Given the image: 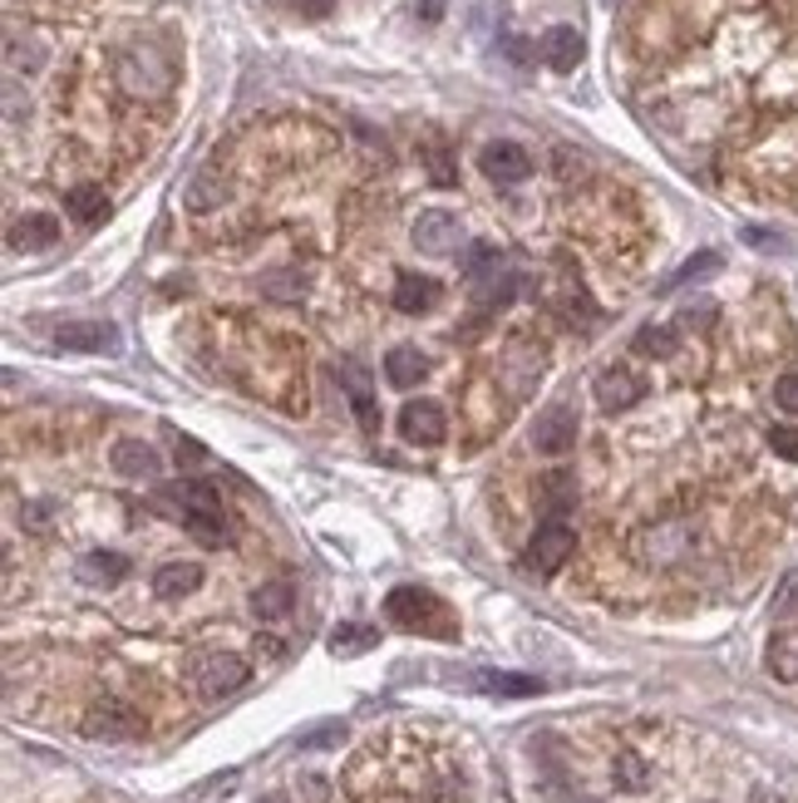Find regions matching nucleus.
Instances as JSON below:
<instances>
[{"label": "nucleus", "instance_id": "obj_1", "mask_svg": "<svg viewBox=\"0 0 798 803\" xmlns=\"http://www.w3.org/2000/svg\"><path fill=\"white\" fill-rule=\"evenodd\" d=\"M114 80H118V90H124L128 100L148 104V100H167V94H173L177 70H173V60H167L163 50H153V45H134V50L118 55Z\"/></svg>", "mask_w": 798, "mask_h": 803}, {"label": "nucleus", "instance_id": "obj_2", "mask_svg": "<svg viewBox=\"0 0 798 803\" xmlns=\"http://www.w3.org/2000/svg\"><path fill=\"white\" fill-rule=\"evenodd\" d=\"M384 616H390L394 626H404V631L443 636V641L459 631V626H453V616H449V606H443L433 592H424V586H394L390 602H384Z\"/></svg>", "mask_w": 798, "mask_h": 803}, {"label": "nucleus", "instance_id": "obj_3", "mask_svg": "<svg viewBox=\"0 0 798 803\" xmlns=\"http://www.w3.org/2000/svg\"><path fill=\"white\" fill-rule=\"evenodd\" d=\"M246 675H252L246 671V661L242 655H232V651H207V655H197L193 661V685H197L203 700H222V695L242 690Z\"/></svg>", "mask_w": 798, "mask_h": 803}, {"label": "nucleus", "instance_id": "obj_4", "mask_svg": "<svg viewBox=\"0 0 798 803\" xmlns=\"http://www.w3.org/2000/svg\"><path fill=\"white\" fill-rule=\"evenodd\" d=\"M571 547H577V533L567 527V517H547V523L532 533V543H528V552H522V557H528L532 572L552 577L571 557Z\"/></svg>", "mask_w": 798, "mask_h": 803}, {"label": "nucleus", "instance_id": "obj_5", "mask_svg": "<svg viewBox=\"0 0 798 803\" xmlns=\"http://www.w3.org/2000/svg\"><path fill=\"white\" fill-rule=\"evenodd\" d=\"M84 734L89 740H134V734H143V714L128 710L124 700H99L84 714Z\"/></svg>", "mask_w": 798, "mask_h": 803}, {"label": "nucleus", "instance_id": "obj_6", "mask_svg": "<svg viewBox=\"0 0 798 803\" xmlns=\"http://www.w3.org/2000/svg\"><path fill=\"white\" fill-rule=\"evenodd\" d=\"M400 434L409 439V444L419 449H433L443 444V434H449V415H443L439 399H409L400 415Z\"/></svg>", "mask_w": 798, "mask_h": 803}, {"label": "nucleus", "instance_id": "obj_7", "mask_svg": "<svg viewBox=\"0 0 798 803\" xmlns=\"http://www.w3.org/2000/svg\"><path fill=\"white\" fill-rule=\"evenodd\" d=\"M59 350H89V356H118V326L108 321H65L55 330Z\"/></svg>", "mask_w": 798, "mask_h": 803}, {"label": "nucleus", "instance_id": "obj_8", "mask_svg": "<svg viewBox=\"0 0 798 803\" xmlns=\"http://www.w3.org/2000/svg\"><path fill=\"white\" fill-rule=\"evenodd\" d=\"M414 247L429 252V257H449V252L463 247V222L453 212H424L414 222Z\"/></svg>", "mask_w": 798, "mask_h": 803}, {"label": "nucleus", "instance_id": "obj_9", "mask_svg": "<svg viewBox=\"0 0 798 803\" xmlns=\"http://www.w3.org/2000/svg\"><path fill=\"white\" fill-rule=\"evenodd\" d=\"M478 168L488 173L493 183H502V188H512V183H522L532 173V159H528V149L522 143H488V149L478 153Z\"/></svg>", "mask_w": 798, "mask_h": 803}, {"label": "nucleus", "instance_id": "obj_10", "mask_svg": "<svg viewBox=\"0 0 798 803\" xmlns=\"http://www.w3.org/2000/svg\"><path fill=\"white\" fill-rule=\"evenodd\" d=\"M577 444V419H571V409H547V415L532 424V449L547 458L567 454V449Z\"/></svg>", "mask_w": 798, "mask_h": 803}, {"label": "nucleus", "instance_id": "obj_11", "mask_svg": "<svg viewBox=\"0 0 798 803\" xmlns=\"http://www.w3.org/2000/svg\"><path fill=\"white\" fill-rule=\"evenodd\" d=\"M640 395H646V385H640L631 370L611 365V370H601V375H597V405L606 409V415H621V409H631Z\"/></svg>", "mask_w": 798, "mask_h": 803}, {"label": "nucleus", "instance_id": "obj_12", "mask_svg": "<svg viewBox=\"0 0 798 803\" xmlns=\"http://www.w3.org/2000/svg\"><path fill=\"white\" fill-rule=\"evenodd\" d=\"M114 474L134 478V484H153V478L163 474V458H158L143 439H124V444H114Z\"/></svg>", "mask_w": 798, "mask_h": 803}, {"label": "nucleus", "instance_id": "obj_13", "mask_svg": "<svg viewBox=\"0 0 798 803\" xmlns=\"http://www.w3.org/2000/svg\"><path fill=\"white\" fill-rule=\"evenodd\" d=\"M581 35H577V25H552L547 35H542V60L552 65L557 74H571L581 65Z\"/></svg>", "mask_w": 798, "mask_h": 803}, {"label": "nucleus", "instance_id": "obj_14", "mask_svg": "<svg viewBox=\"0 0 798 803\" xmlns=\"http://www.w3.org/2000/svg\"><path fill=\"white\" fill-rule=\"evenodd\" d=\"M59 242V222L45 218V212H30V218L10 222V247L15 252H45Z\"/></svg>", "mask_w": 798, "mask_h": 803}, {"label": "nucleus", "instance_id": "obj_15", "mask_svg": "<svg viewBox=\"0 0 798 803\" xmlns=\"http://www.w3.org/2000/svg\"><path fill=\"white\" fill-rule=\"evenodd\" d=\"M433 301H439V281L433 277H419V271H400V277H394V306L400 311L419 316V311H429Z\"/></svg>", "mask_w": 798, "mask_h": 803}, {"label": "nucleus", "instance_id": "obj_16", "mask_svg": "<svg viewBox=\"0 0 798 803\" xmlns=\"http://www.w3.org/2000/svg\"><path fill=\"white\" fill-rule=\"evenodd\" d=\"M197 586H203V567L197 562H167V567H158V577H153V592L163 596V602L193 596Z\"/></svg>", "mask_w": 798, "mask_h": 803}, {"label": "nucleus", "instance_id": "obj_17", "mask_svg": "<svg viewBox=\"0 0 798 803\" xmlns=\"http://www.w3.org/2000/svg\"><path fill=\"white\" fill-rule=\"evenodd\" d=\"M177 523L187 527V537H197L203 547H222L227 543V523H222V508H183Z\"/></svg>", "mask_w": 798, "mask_h": 803}, {"label": "nucleus", "instance_id": "obj_18", "mask_svg": "<svg viewBox=\"0 0 798 803\" xmlns=\"http://www.w3.org/2000/svg\"><path fill=\"white\" fill-rule=\"evenodd\" d=\"M768 675L774 680H788V685H798V631L794 626H784V631L768 641Z\"/></svg>", "mask_w": 798, "mask_h": 803}, {"label": "nucleus", "instance_id": "obj_19", "mask_svg": "<svg viewBox=\"0 0 798 803\" xmlns=\"http://www.w3.org/2000/svg\"><path fill=\"white\" fill-rule=\"evenodd\" d=\"M384 375H390V385L409 389V385H419V380L429 375V360H424L414 346H394L390 356H384Z\"/></svg>", "mask_w": 798, "mask_h": 803}, {"label": "nucleus", "instance_id": "obj_20", "mask_svg": "<svg viewBox=\"0 0 798 803\" xmlns=\"http://www.w3.org/2000/svg\"><path fill=\"white\" fill-rule=\"evenodd\" d=\"M65 208L74 212V222H104L108 218V193L99 183H74L65 193Z\"/></svg>", "mask_w": 798, "mask_h": 803}, {"label": "nucleus", "instance_id": "obj_21", "mask_svg": "<svg viewBox=\"0 0 798 803\" xmlns=\"http://www.w3.org/2000/svg\"><path fill=\"white\" fill-rule=\"evenodd\" d=\"M340 375H345V389H350V405H355V415H360V424L374 429L380 424V409H374V395H370V375H365L355 360H345Z\"/></svg>", "mask_w": 798, "mask_h": 803}, {"label": "nucleus", "instance_id": "obj_22", "mask_svg": "<svg viewBox=\"0 0 798 803\" xmlns=\"http://www.w3.org/2000/svg\"><path fill=\"white\" fill-rule=\"evenodd\" d=\"M537 493H542V508H547V517H562L571 503H577V478L571 474H542L537 478Z\"/></svg>", "mask_w": 798, "mask_h": 803}, {"label": "nucleus", "instance_id": "obj_23", "mask_svg": "<svg viewBox=\"0 0 798 803\" xmlns=\"http://www.w3.org/2000/svg\"><path fill=\"white\" fill-rule=\"evenodd\" d=\"M478 685L488 695H502V700H528V695H542V680H532V675H512V671H483Z\"/></svg>", "mask_w": 798, "mask_h": 803}, {"label": "nucleus", "instance_id": "obj_24", "mask_svg": "<svg viewBox=\"0 0 798 803\" xmlns=\"http://www.w3.org/2000/svg\"><path fill=\"white\" fill-rule=\"evenodd\" d=\"M291 602H296L291 582H266V586H256L252 592V612L262 616V621H281V616H291Z\"/></svg>", "mask_w": 798, "mask_h": 803}, {"label": "nucleus", "instance_id": "obj_25", "mask_svg": "<svg viewBox=\"0 0 798 803\" xmlns=\"http://www.w3.org/2000/svg\"><path fill=\"white\" fill-rule=\"evenodd\" d=\"M370 645H380V631L374 626H360V621H345L331 631V651L335 655H365Z\"/></svg>", "mask_w": 798, "mask_h": 803}, {"label": "nucleus", "instance_id": "obj_26", "mask_svg": "<svg viewBox=\"0 0 798 803\" xmlns=\"http://www.w3.org/2000/svg\"><path fill=\"white\" fill-rule=\"evenodd\" d=\"M79 577L84 582H118V577H128V557L124 552H89L84 562H79Z\"/></svg>", "mask_w": 798, "mask_h": 803}, {"label": "nucleus", "instance_id": "obj_27", "mask_svg": "<svg viewBox=\"0 0 798 803\" xmlns=\"http://www.w3.org/2000/svg\"><path fill=\"white\" fill-rule=\"evenodd\" d=\"M690 547V537H680V527H660V533H646L640 537V557L646 562H670Z\"/></svg>", "mask_w": 798, "mask_h": 803}, {"label": "nucleus", "instance_id": "obj_28", "mask_svg": "<svg viewBox=\"0 0 798 803\" xmlns=\"http://www.w3.org/2000/svg\"><path fill=\"white\" fill-rule=\"evenodd\" d=\"M222 198H227V183L217 178L212 168H203V173H197V178H193V188L183 193V202H187V208H193V212L217 208V202H222Z\"/></svg>", "mask_w": 798, "mask_h": 803}, {"label": "nucleus", "instance_id": "obj_29", "mask_svg": "<svg viewBox=\"0 0 798 803\" xmlns=\"http://www.w3.org/2000/svg\"><path fill=\"white\" fill-rule=\"evenodd\" d=\"M715 271H719V252H695V257H690L685 267H680L675 277H670L660 291H680V287H690V281H705V277H715Z\"/></svg>", "mask_w": 798, "mask_h": 803}, {"label": "nucleus", "instance_id": "obj_30", "mask_svg": "<svg viewBox=\"0 0 798 803\" xmlns=\"http://www.w3.org/2000/svg\"><path fill=\"white\" fill-rule=\"evenodd\" d=\"M768 616L778 626H794L798 621V572H788L784 582L774 586V602H768Z\"/></svg>", "mask_w": 798, "mask_h": 803}, {"label": "nucleus", "instance_id": "obj_31", "mask_svg": "<svg viewBox=\"0 0 798 803\" xmlns=\"http://www.w3.org/2000/svg\"><path fill=\"white\" fill-rule=\"evenodd\" d=\"M611 779H616V789L626 793H640L646 789V764H640V754H616V764H611Z\"/></svg>", "mask_w": 798, "mask_h": 803}, {"label": "nucleus", "instance_id": "obj_32", "mask_svg": "<svg viewBox=\"0 0 798 803\" xmlns=\"http://www.w3.org/2000/svg\"><path fill=\"white\" fill-rule=\"evenodd\" d=\"M636 350L640 356H670V350H675V336H670V326H640Z\"/></svg>", "mask_w": 798, "mask_h": 803}, {"label": "nucleus", "instance_id": "obj_33", "mask_svg": "<svg viewBox=\"0 0 798 803\" xmlns=\"http://www.w3.org/2000/svg\"><path fill=\"white\" fill-rule=\"evenodd\" d=\"M163 439L173 444V454H177V464H187V468H197L207 458V449L203 444H193L187 434H177V429H163Z\"/></svg>", "mask_w": 798, "mask_h": 803}, {"label": "nucleus", "instance_id": "obj_34", "mask_svg": "<svg viewBox=\"0 0 798 803\" xmlns=\"http://www.w3.org/2000/svg\"><path fill=\"white\" fill-rule=\"evenodd\" d=\"M768 449H774L778 458H788V464H798V429L794 424H778L774 434H768Z\"/></svg>", "mask_w": 798, "mask_h": 803}, {"label": "nucleus", "instance_id": "obj_35", "mask_svg": "<svg viewBox=\"0 0 798 803\" xmlns=\"http://www.w3.org/2000/svg\"><path fill=\"white\" fill-rule=\"evenodd\" d=\"M774 405L784 409V415H798V375H784L774 385Z\"/></svg>", "mask_w": 798, "mask_h": 803}, {"label": "nucleus", "instance_id": "obj_36", "mask_svg": "<svg viewBox=\"0 0 798 803\" xmlns=\"http://www.w3.org/2000/svg\"><path fill=\"white\" fill-rule=\"evenodd\" d=\"M424 159H429L433 183H439V188H453V163H449V153H443V149H429Z\"/></svg>", "mask_w": 798, "mask_h": 803}, {"label": "nucleus", "instance_id": "obj_37", "mask_svg": "<svg viewBox=\"0 0 798 803\" xmlns=\"http://www.w3.org/2000/svg\"><path fill=\"white\" fill-rule=\"evenodd\" d=\"M709 321H715V306H709V301H699V306H685V311H680V326H690V330H705Z\"/></svg>", "mask_w": 798, "mask_h": 803}, {"label": "nucleus", "instance_id": "obj_38", "mask_svg": "<svg viewBox=\"0 0 798 803\" xmlns=\"http://www.w3.org/2000/svg\"><path fill=\"white\" fill-rule=\"evenodd\" d=\"M291 11L305 15V21H325L335 11V0H291Z\"/></svg>", "mask_w": 798, "mask_h": 803}, {"label": "nucleus", "instance_id": "obj_39", "mask_svg": "<svg viewBox=\"0 0 798 803\" xmlns=\"http://www.w3.org/2000/svg\"><path fill=\"white\" fill-rule=\"evenodd\" d=\"M340 724H325V730H315V734H305L301 740V749H325V744H340Z\"/></svg>", "mask_w": 798, "mask_h": 803}, {"label": "nucleus", "instance_id": "obj_40", "mask_svg": "<svg viewBox=\"0 0 798 803\" xmlns=\"http://www.w3.org/2000/svg\"><path fill=\"white\" fill-rule=\"evenodd\" d=\"M744 242H749V247H768V252H784V237H774V232H759V228H749V232H744Z\"/></svg>", "mask_w": 798, "mask_h": 803}, {"label": "nucleus", "instance_id": "obj_41", "mask_svg": "<svg viewBox=\"0 0 798 803\" xmlns=\"http://www.w3.org/2000/svg\"><path fill=\"white\" fill-rule=\"evenodd\" d=\"M439 5H443V0H424V5H419L424 21H439Z\"/></svg>", "mask_w": 798, "mask_h": 803}]
</instances>
